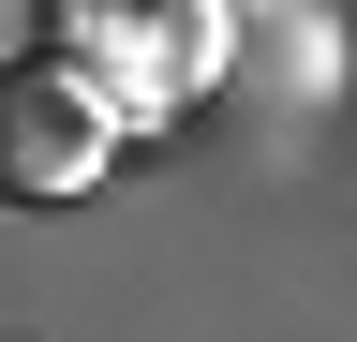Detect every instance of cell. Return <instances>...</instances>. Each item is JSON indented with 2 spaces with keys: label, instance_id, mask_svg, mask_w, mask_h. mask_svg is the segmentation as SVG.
I'll list each match as a JSON object with an SVG mask.
<instances>
[{
  "label": "cell",
  "instance_id": "cell-1",
  "mask_svg": "<svg viewBox=\"0 0 357 342\" xmlns=\"http://www.w3.org/2000/svg\"><path fill=\"white\" fill-rule=\"evenodd\" d=\"M89 179H105V104H89L75 75L15 60V75H0V194L60 208V194H89Z\"/></svg>",
  "mask_w": 357,
  "mask_h": 342
}]
</instances>
